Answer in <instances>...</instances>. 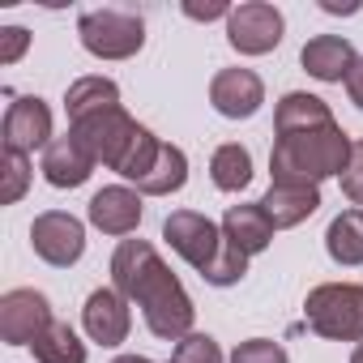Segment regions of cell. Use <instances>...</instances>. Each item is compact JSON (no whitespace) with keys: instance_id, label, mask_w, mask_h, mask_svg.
Segmentation results:
<instances>
[{"instance_id":"obj_13","label":"cell","mask_w":363,"mask_h":363,"mask_svg":"<svg viewBox=\"0 0 363 363\" xmlns=\"http://www.w3.org/2000/svg\"><path fill=\"white\" fill-rule=\"evenodd\" d=\"M141 214H145V206H141V193H137L133 184H107V189H99V193L90 197V206H86L90 227L103 231V235H116V240L133 235V231L141 227Z\"/></svg>"},{"instance_id":"obj_11","label":"cell","mask_w":363,"mask_h":363,"mask_svg":"<svg viewBox=\"0 0 363 363\" xmlns=\"http://www.w3.org/2000/svg\"><path fill=\"white\" fill-rule=\"evenodd\" d=\"M82 329H86V337L99 342V346H120V342H128V329H133V308H128V299H124L116 286L90 291L86 303H82Z\"/></svg>"},{"instance_id":"obj_3","label":"cell","mask_w":363,"mask_h":363,"mask_svg":"<svg viewBox=\"0 0 363 363\" xmlns=\"http://www.w3.org/2000/svg\"><path fill=\"white\" fill-rule=\"evenodd\" d=\"M303 320L325 342H363V286L359 282H320L303 299Z\"/></svg>"},{"instance_id":"obj_20","label":"cell","mask_w":363,"mask_h":363,"mask_svg":"<svg viewBox=\"0 0 363 363\" xmlns=\"http://www.w3.org/2000/svg\"><path fill=\"white\" fill-rule=\"evenodd\" d=\"M325 252L333 265H363V210H342L329 227H325Z\"/></svg>"},{"instance_id":"obj_22","label":"cell","mask_w":363,"mask_h":363,"mask_svg":"<svg viewBox=\"0 0 363 363\" xmlns=\"http://www.w3.org/2000/svg\"><path fill=\"white\" fill-rule=\"evenodd\" d=\"M210 179L218 193H244L252 184V154L240 141H227L210 154Z\"/></svg>"},{"instance_id":"obj_34","label":"cell","mask_w":363,"mask_h":363,"mask_svg":"<svg viewBox=\"0 0 363 363\" xmlns=\"http://www.w3.org/2000/svg\"><path fill=\"white\" fill-rule=\"evenodd\" d=\"M111 363H154V359H145V354H116Z\"/></svg>"},{"instance_id":"obj_4","label":"cell","mask_w":363,"mask_h":363,"mask_svg":"<svg viewBox=\"0 0 363 363\" xmlns=\"http://www.w3.org/2000/svg\"><path fill=\"white\" fill-rule=\"evenodd\" d=\"M77 39L94 60H133L145 48V22L133 9H90L77 18Z\"/></svg>"},{"instance_id":"obj_28","label":"cell","mask_w":363,"mask_h":363,"mask_svg":"<svg viewBox=\"0 0 363 363\" xmlns=\"http://www.w3.org/2000/svg\"><path fill=\"white\" fill-rule=\"evenodd\" d=\"M231 363H291V354L274 337H248L231 350Z\"/></svg>"},{"instance_id":"obj_21","label":"cell","mask_w":363,"mask_h":363,"mask_svg":"<svg viewBox=\"0 0 363 363\" xmlns=\"http://www.w3.org/2000/svg\"><path fill=\"white\" fill-rule=\"evenodd\" d=\"M184 184H189V154L179 150V145H171V141H162L158 162H154V171L137 184V193L141 197H171V193H179Z\"/></svg>"},{"instance_id":"obj_16","label":"cell","mask_w":363,"mask_h":363,"mask_svg":"<svg viewBox=\"0 0 363 363\" xmlns=\"http://www.w3.org/2000/svg\"><path fill=\"white\" fill-rule=\"evenodd\" d=\"M223 235H227L244 257H261V252L274 244L278 227L269 223V214L261 210V201H252V206H231V210L223 214Z\"/></svg>"},{"instance_id":"obj_29","label":"cell","mask_w":363,"mask_h":363,"mask_svg":"<svg viewBox=\"0 0 363 363\" xmlns=\"http://www.w3.org/2000/svg\"><path fill=\"white\" fill-rule=\"evenodd\" d=\"M337 179H342V193H346V201L359 210V206H363V137L350 145V162H346V171H342Z\"/></svg>"},{"instance_id":"obj_14","label":"cell","mask_w":363,"mask_h":363,"mask_svg":"<svg viewBox=\"0 0 363 363\" xmlns=\"http://www.w3.org/2000/svg\"><path fill=\"white\" fill-rule=\"evenodd\" d=\"M354 60H359V52H354V43L346 35H312L303 43V52H299L303 73L325 82V86H346Z\"/></svg>"},{"instance_id":"obj_17","label":"cell","mask_w":363,"mask_h":363,"mask_svg":"<svg viewBox=\"0 0 363 363\" xmlns=\"http://www.w3.org/2000/svg\"><path fill=\"white\" fill-rule=\"evenodd\" d=\"M325 124H337L329 103L320 94H308V90H286L274 107V133L286 137V133H312V128H325Z\"/></svg>"},{"instance_id":"obj_2","label":"cell","mask_w":363,"mask_h":363,"mask_svg":"<svg viewBox=\"0 0 363 363\" xmlns=\"http://www.w3.org/2000/svg\"><path fill=\"white\" fill-rule=\"evenodd\" d=\"M350 137L342 124H325L312 133H286L274 137L269 150V175L274 184H295V189H320L325 179L342 175L350 162Z\"/></svg>"},{"instance_id":"obj_1","label":"cell","mask_w":363,"mask_h":363,"mask_svg":"<svg viewBox=\"0 0 363 363\" xmlns=\"http://www.w3.org/2000/svg\"><path fill=\"white\" fill-rule=\"evenodd\" d=\"M111 286L141 308L145 316V329L162 342H179L193 333V320H197V308H193V295L184 291L171 274V265L158 257V248L150 240H120L116 252H111Z\"/></svg>"},{"instance_id":"obj_23","label":"cell","mask_w":363,"mask_h":363,"mask_svg":"<svg viewBox=\"0 0 363 363\" xmlns=\"http://www.w3.org/2000/svg\"><path fill=\"white\" fill-rule=\"evenodd\" d=\"M35 363H86V342L69 320H52V329L30 346Z\"/></svg>"},{"instance_id":"obj_10","label":"cell","mask_w":363,"mask_h":363,"mask_svg":"<svg viewBox=\"0 0 363 363\" xmlns=\"http://www.w3.org/2000/svg\"><path fill=\"white\" fill-rule=\"evenodd\" d=\"M0 137H5V150L13 154H35L48 150L52 137V107L39 94H18L5 111V124H0Z\"/></svg>"},{"instance_id":"obj_27","label":"cell","mask_w":363,"mask_h":363,"mask_svg":"<svg viewBox=\"0 0 363 363\" xmlns=\"http://www.w3.org/2000/svg\"><path fill=\"white\" fill-rule=\"evenodd\" d=\"M175 363H223V346L210 337V333H189V337H179L175 342Z\"/></svg>"},{"instance_id":"obj_12","label":"cell","mask_w":363,"mask_h":363,"mask_svg":"<svg viewBox=\"0 0 363 363\" xmlns=\"http://www.w3.org/2000/svg\"><path fill=\"white\" fill-rule=\"evenodd\" d=\"M265 103V82L252 69H218L210 77V107L223 120H252Z\"/></svg>"},{"instance_id":"obj_5","label":"cell","mask_w":363,"mask_h":363,"mask_svg":"<svg viewBox=\"0 0 363 363\" xmlns=\"http://www.w3.org/2000/svg\"><path fill=\"white\" fill-rule=\"evenodd\" d=\"M286 35V18L269 0H244L227 18V43L240 56H269Z\"/></svg>"},{"instance_id":"obj_31","label":"cell","mask_w":363,"mask_h":363,"mask_svg":"<svg viewBox=\"0 0 363 363\" xmlns=\"http://www.w3.org/2000/svg\"><path fill=\"white\" fill-rule=\"evenodd\" d=\"M184 18H193V22H227L231 18V5H223V0H214V5H193V0H189V5H184Z\"/></svg>"},{"instance_id":"obj_18","label":"cell","mask_w":363,"mask_h":363,"mask_svg":"<svg viewBox=\"0 0 363 363\" xmlns=\"http://www.w3.org/2000/svg\"><path fill=\"white\" fill-rule=\"evenodd\" d=\"M261 210L269 214V223L278 231H291L299 223H308L320 210V189H295V184H269V193L261 197Z\"/></svg>"},{"instance_id":"obj_30","label":"cell","mask_w":363,"mask_h":363,"mask_svg":"<svg viewBox=\"0 0 363 363\" xmlns=\"http://www.w3.org/2000/svg\"><path fill=\"white\" fill-rule=\"evenodd\" d=\"M30 48V30L26 26H5L0 30V65H18Z\"/></svg>"},{"instance_id":"obj_15","label":"cell","mask_w":363,"mask_h":363,"mask_svg":"<svg viewBox=\"0 0 363 363\" xmlns=\"http://www.w3.org/2000/svg\"><path fill=\"white\" fill-rule=\"evenodd\" d=\"M94 154L73 137V133H65V137H56L48 150H43V162H39V171H43V179L52 189H82L86 179L94 175Z\"/></svg>"},{"instance_id":"obj_7","label":"cell","mask_w":363,"mask_h":363,"mask_svg":"<svg viewBox=\"0 0 363 363\" xmlns=\"http://www.w3.org/2000/svg\"><path fill=\"white\" fill-rule=\"evenodd\" d=\"M69 133L94 154V162H103V167H120V158L128 154V145H133V137L141 133V124L124 111V103L120 107H107V111H94V116H86V120H77V124H69Z\"/></svg>"},{"instance_id":"obj_24","label":"cell","mask_w":363,"mask_h":363,"mask_svg":"<svg viewBox=\"0 0 363 363\" xmlns=\"http://www.w3.org/2000/svg\"><path fill=\"white\" fill-rule=\"evenodd\" d=\"M158 150H162V137H154L145 124H141V133L133 137V145H128V154L120 158V167H116V175L120 179H128V184L137 189L141 179L154 171V162H158Z\"/></svg>"},{"instance_id":"obj_32","label":"cell","mask_w":363,"mask_h":363,"mask_svg":"<svg viewBox=\"0 0 363 363\" xmlns=\"http://www.w3.org/2000/svg\"><path fill=\"white\" fill-rule=\"evenodd\" d=\"M346 94H350V103L363 111V56L354 60V69H350V77H346Z\"/></svg>"},{"instance_id":"obj_33","label":"cell","mask_w":363,"mask_h":363,"mask_svg":"<svg viewBox=\"0 0 363 363\" xmlns=\"http://www.w3.org/2000/svg\"><path fill=\"white\" fill-rule=\"evenodd\" d=\"M320 9H325V13H342V18H350V13H359L363 5H359V0H320Z\"/></svg>"},{"instance_id":"obj_19","label":"cell","mask_w":363,"mask_h":363,"mask_svg":"<svg viewBox=\"0 0 363 363\" xmlns=\"http://www.w3.org/2000/svg\"><path fill=\"white\" fill-rule=\"evenodd\" d=\"M107 107H120V86L103 73H90V77H77L69 90H65V111H69V124L94 116V111H107Z\"/></svg>"},{"instance_id":"obj_25","label":"cell","mask_w":363,"mask_h":363,"mask_svg":"<svg viewBox=\"0 0 363 363\" xmlns=\"http://www.w3.org/2000/svg\"><path fill=\"white\" fill-rule=\"evenodd\" d=\"M248 261H252V257H244V252L223 235V248H218V257L201 269V278H206L210 286H235V282L248 274Z\"/></svg>"},{"instance_id":"obj_36","label":"cell","mask_w":363,"mask_h":363,"mask_svg":"<svg viewBox=\"0 0 363 363\" xmlns=\"http://www.w3.org/2000/svg\"><path fill=\"white\" fill-rule=\"evenodd\" d=\"M167 363H175V359H167Z\"/></svg>"},{"instance_id":"obj_35","label":"cell","mask_w":363,"mask_h":363,"mask_svg":"<svg viewBox=\"0 0 363 363\" xmlns=\"http://www.w3.org/2000/svg\"><path fill=\"white\" fill-rule=\"evenodd\" d=\"M350 363H363V342H359V346L350 350Z\"/></svg>"},{"instance_id":"obj_9","label":"cell","mask_w":363,"mask_h":363,"mask_svg":"<svg viewBox=\"0 0 363 363\" xmlns=\"http://www.w3.org/2000/svg\"><path fill=\"white\" fill-rule=\"evenodd\" d=\"M52 299L35 286H13L0 295V337L5 346H35L52 329Z\"/></svg>"},{"instance_id":"obj_26","label":"cell","mask_w":363,"mask_h":363,"mask_svg":"<svg viewBox=\"0 0 363 363\" xmlns=\"http://www.w3.org/2000/svg\"><path fill=\"white\" fill-rule=\"evenodd\" d=\"M0 175H5V184H0V201L5 206H18L22 197H26V189H30V154H13V150H5L0 154Z\"/></svg>"},{"instance_id":"obj_8","label":"cell","mask_w":363,"mask_h":363,"mask_svg":"<svg viewBox=\"0 0 363 363\" xmlns=\"http://www.w3.org/2000/svg\"><path fill=\"white\" fill-rule=\"evenodd\" d=\"M30 248H35V257H39L43 265L69 269V265H77L82 252H86V223L73 218L69 210H43V214H35V223H30Z\"/></svg>"},{"instance_id":"obj_6","label":"cell","mask_w":363,"mask_h":363,"mask_svg":"<svg viewBox=\"0 0 363 363\" xmlns=\"http://www.w3.org/2000/svg\"><path fill=\"white\" fill-rule=\"evenodd\" d=\"M162 240L171 244V252L179 261H189L201 274L223 248V223L206 218L201 210H171L162 218Z\"/></svg>"}]
</instances>
